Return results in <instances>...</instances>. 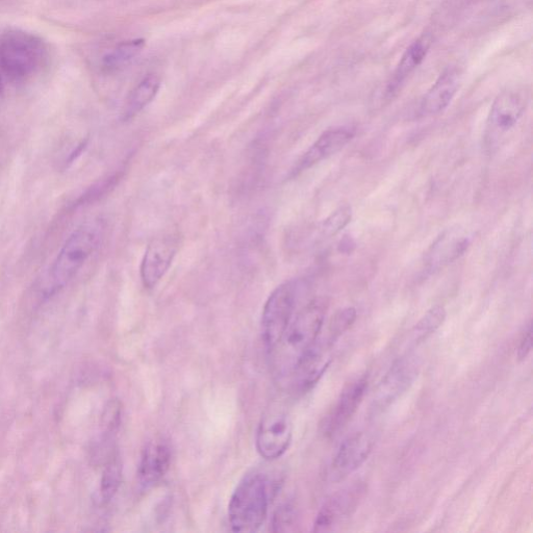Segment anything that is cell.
<instances>
[{
  "label": "cell",
  "instance_id": "obj_3",
  "mask_svg": "<svg viewBox=\"0 0 533 533\" xmlns=\"http://www.w3.org/2000/svg\"><path fill=\"white\" fill-rule=\"evenodd\" d=\"M276 482L264 471L253 470L239 482L228 504V520L236 532H256L265 523Z\"/></svg>",
  "mask_w": 533,
  "mask_h": 533
},
{
  "label": "cell",
  "instance_id": "obj_27",
  "mask_svg": "<svg viewBox=\"0 0 533 533\" xmlns=\"http://www.w3.org/2000/svg\"><path fill=\"white\" fill-rule=\"evenodd\" d=\"M5 80L2 76V74H0V94H2L3 90H4V85H5Z\"/></svg>",
  "mask_w": 533,
  "mask_h": 533
},
{
  "label": "cell",
  "instance_id": "obj_22",
  "mask_svg": "<svg viewBox=\"0 0 533 533\" xmlns=\"http://www.w3.org/2000/svg\"><path fill=\"white\" fill-rule=\"evenodd\" d=\"M446 319V311L441 306L431 308L416 324L413 337L416 344L423 343L435 334Z\"/></svg>",
  "mask_w": 533,
  "mask_h": 533
},
{
  "label": "cell",
  "instance_id": "obj_13",
  "mask_svg": "<svg viewBox=\"0 0 533 533\" xmlns=\"http://www.w3.org/2000/svg\"><path fill=\"white\" fill-rule=\"evenodd\" d=\"M373 442L365 433H355L340 445L333 464L332 477L342 480L361 468L372 452Z\"/></svg>",
  "mask_w": 533,
  "mask_h": 533
},
{
  "label": "cell",
  "instance_id": "obj_19",
  "mask_svg": "<svg viewBox=\"0 0 533 533\" xmlns=\"http://www.w3.org/2000/svg\"><path fill=\"white\" fill-rule=\"evenodd\" d=\"M161 88L159 76L150 74L134 88L123 108V119L128 121L135 118L156 98Z\"/></svg>",
  "mask_w": 533,
  "mask_h": 533
},
{
  "label": "cell",
  "instance_id": "obj_4",
  "mask_svg": "<svg viewBox=\"0 0 533 533\" xmlns=\"http://www.w3.org/2000/svg\"><path fill=\"white\" fill-rule=\"evenodd\" d=\"M45 42L29 32L10 30L0 36V74L5 82H23L45 65Z\"/></svg>",
  "mask_w": 533,
  "mask_h": 533
},
{
  "label": "cell",
  "instance_id": "obj_17",
  "mask_svg": "<svg viewBox=\"0 0 533 533\" xmlns=\"http://www.w3.org/2000/svg\"><path fill=\"white\" fill-rule=\"evenodd\" d=\"M462 82L459 70L449 69L441 74L438 81L425 94L420 106L424 116H435L445 111L458 93Z\"/></svg>",
  "mask_w": 533,
  "mask_h": 533
},
{
  "label": "cell",
  "instance_id": "obj_6",
  "mask_svg": "<svg viewBox=\"0 0 533 533\" xmlns=\"http://www.w3.org/2000/svg\"><path fill=\"white\" fill-rule=\"evenodd\" d=\"M529 105V93L524 88H510L501 92L492 105L486 132L490 148L497 147L523 118Z\"/></svg>",
  "mask_w": 533,
  "mask_h": 533
},
{
  "label": "cell",
  "instance_id": "obj_21",
  "mask_svg": "<svg viewBox=\"0 0 533 533\" xmlns=\"http://www.w3.org/2000/svg\"><path fill=\"white\" fill-rule=\"evenodd\" d=\"M122 479V465L117 452L110 455L100 482V497L104 503L110 502L118 493Z\"/></svg>",
  "mask_w": 533,
  "mask_h": 533
},
{
  "label": "cell",
  "instance_id": "obj_12",
  "mask_svg": "<svg viewBox=\"0 0 533 533\" xmlns=\"http://www.w3.org/2000/svg\"><path fill=\"white\" fill-rule=\"evenodd\" d=\"M364 493L365 486L358 482L329 498L317 515L314 531L332 530L337 524L349 518L357 510Z\"/></svg>",
  "mask_w": 533,
  "mask_h": 533
},
{
  "label": "cell",
  "instance_id": "obj_20",
  "mask_svg": "<svg viewBox=\"0 0 533 533\" xmlns=\"http://www.w3.org/2000/svg\"><path fill=\"white\" fill-rule=\"evenodd\" d=\"M144 47L145 41L143 39L120 43L104 58V68L109 72L122 69L134 61L142 53Z\"/></svg>",
  "mask_w": 533,
  "mask_h": 533
},
{
  "label": "cell",
  "instance_id": "obj_2",
  "mask_svg": "<svg viewBox=\"0 0 533 533\" xmlns=\"http://www.w3.org/2000/svg\"><path fill=\"white\" fill-rule=\"evenodd\" d=\"M101 240V227L97 223L82 225L66 240L54 263L50 265L39 284L42 299L60 293L92 257Z\"/></svg>",
  "mask_w": 533,
  "mask_h": 533
},
{
  "label": "cell",
  "instance_id": "obj_24",
  "mask_svg": "<svg viewBox=\"0 0 533 533\" xmlns=\"http://www.w3.org/2000/svg\"><path fill=\"white\" fill-rule=\"evenodd\" d=\"M357 315L354 308L340 310L329 322L327 335L336 341L339 340L357 320Z\"/></svg>",
  "mask_w": 533,
  "mask_h": 533
},
{
  "label": "cell",
  "instance_id": "obj_23",
  "mask_svg": "<svg viewBox=\"0 0 533 533\" xmlns=\"http://www.w3.org/2000/svg\"><path fill=\"white\" fill-rule=\"evenodd\" d=\"M352 219V209L343 206L323 221L320 227L323 238H332L344 230Z\"/></svg>",
  "mask_w": 533,
  "mask_h": 533
},
{
  "label": "cell",
  "instance_id": "obj_15",
  "mask_svg": "<svg viewBox=\"0 0 533 533\" xmlns=\"http://www.w3.org/2000/svg\"><path fill=\"white\" fill-rule=\"evenodd\" d=\"M470 245L469 236L459 227L444 232L431 245L426 256L429 271H437L461 258Z\"/></svg>",
  "mask_w": 533,
  "mask_h": 533
},
{
  "label": "cell",
  "instance_id": "obj_25",
  "mask_svg": "<svg viewBox=\"0 0 533 533\" xmlns=\"http://www.w3.org/2000/svg\"><path fill=\"white\" fill-rule=\"evenodd\" d=\"M294 513L291 506L281 507L274 516V531H285V527L291 526L294 520Z\"/></svg>",
  "mask_w": 533,
  "mask_h": 533
},
{
  "label": "cell",
  "instance_id": "obj_8",
  "mask_svg": "<svg viewBox=\"0 0 533 533\" xmlns=\"http://www.w3.org/2000/svg\"><path fill=\"white\" fill-rule=\"evenodd\" d=\"M419 363L412 354L396 361L378 385L373 398V410L385 411L397 401L415 382Z\"/></svg>",
  "mask_w": 533,
  "mask_h": 533
},
{
  "label": "cell",
  "instance_id": "obj_9",
  "mask_svg": "<svg viewBox=\"0 0 533 533\" xmlns=\"http://www.w3.org/2000/svg\"><path fill=\"white\" fill-rule=\"evenodd\" d=\"M179 251V241L172 235H165L152 240L144 253L140 275L145 289H155L168 270Z\"/></svg>",
  "mask_w": 533,
  "mask_h": 533
},
{
  "label": "cell",
  "instance_id": "obj_14",
  "mask_svg": "<svg viewBox=\"0 0 533 533\" xmlns=\"http://www.w3.org/2000/svg\"><path fill=\"white\" fill-rule=\"evenodd\" d=\"M354 137L348 128L327 130L308 149L296 164L292 174L297 175L338 154Z\"/></svg>",
  "mask_w": 533,
  "mask_h": 533
},
{
  "label": "cell",
  "instance_id": "obj_1",
  "mask_svg": "<svg viewBox=\"0 0 533 533\" xmlns=\"http://www.w3.org/2000/svg\"><path fill=\"white\" fill-rule=\"evenodd\" d=\"M326 304L316 299L302 308L270 352L272 367L279 380H287L316 345L324 323Z\"/></svg>",
  "mask_w": 533,
  "mask_h": 533
},
{
  "label": "cell",
  "instance_id": "obj_26",
  "mask_svg": "<svg viewBox=\"0 0 533 533\" xmlns=\"http://www.w3.org/2000/svg\"><path fill=\"white\" fill-rule=\"evenodd\" d=\"M532 349V322L530 321L520 338L519 345L517 348V357L519 361H524L528 358L529 353Z\"/></svg>",
  "mask_w": 533,
  "mask_h": 533
},
{
  "label": "cell",
  "instance_id": "obj_5",
  "mask_svg": "<svg viewBox=\"0 0 533 533\" xmlns=\"http://www.w3.org/2000/svg\"><path fill=\"white\" fill-rule=\"evenodd\" d=\"M299 290L298 282H286L278 286L265 303L261 322L262 338L269 353L282 339L294 317Z\"/></svg>",
  "mask_w": 533,
  "mask_h": 533
},
{
  "label": "cell",
  "instance_id": "obj_18",
  "mask_svg": "<svg viewBox=\"0 0 533 533\" xmlns=\"http://www.w3.org/2000/svg\"><path fill=\"white\" fill-rule=\"evenodd\" d=\"M433 39L428 34L422 35L405 50L399 65L388 85L387 94L393 96L409 76L424 62L429 53Z\"/></svg>",
  "mask_w": 533,
  "mask_h": 533
},
{
  "label": "cell",
  "instance_id": "obj_16",
  "mask_svg": "<svg viewBox=\"0 0 533 533\" xmlns=\"http://www.w3.org/2000/svg\"><path fill=\"white\" fill-rule=\"evenodd\" d=\"M171 456V449L164 440H154L146 445L138 468L143 488L154 487L165 477L171 466Z\"/></svg>",
  "mask_w": 533,
  "mask_h": 533
},
{
  "label": "cell",
  "instance_id": "obj_10",
  "mask_svg": "<svg viewBox=\"0 0 533 533\" xmlns=\"http://www.w3.org/2000/svg\"><path fill=\"white\" fill-rule=\"evenodd\" d=\"M336 341L326 336L317 341L308 357L302 361L293 374L287 379L290 388L296 394H304L312 390L332 363V348Z\"/></svg>",
  "mask_w": 533,
  "mask_h": 533
},
{
  "label": "cell",
  "instance_id": "obj_7",
  "mask_svg": "<svg viewBox=\"0 0 533 533\" xmlns=\"http://www.w3.org/2000/svg\"><path fill=\"white\" fill-rule=\"evenodd\" d=\"M293 438V425L287 412L272 408L259 424L257 449L266 461H276L288 451Z\"/></svg>",
  "mask_w": 533,
  "mask_h": 533
},
{
  "label": "cell",
  "instance_id": "obj_11",
  "mask_svg": "<svg viewBox=\"0 0 533 533\" xmlns=\"http://www.w3.org/2000/svg\"><path fill=\"white\" fill-rule=\"evenodd\" d=\"M368 389L366 375L351 380L341 392L334 408L324 418L323 434L328 438L337 436L357 413Z\"/></svg>",
  "mask_w": 533,
  "mask_h": 533
}]
</instances>
